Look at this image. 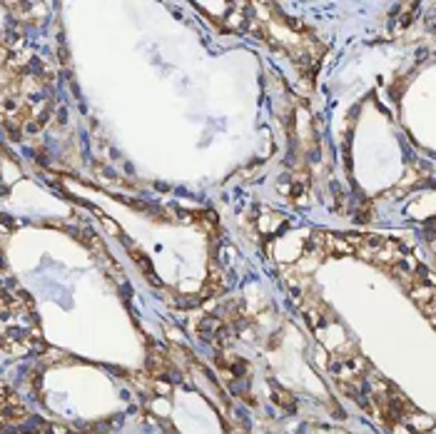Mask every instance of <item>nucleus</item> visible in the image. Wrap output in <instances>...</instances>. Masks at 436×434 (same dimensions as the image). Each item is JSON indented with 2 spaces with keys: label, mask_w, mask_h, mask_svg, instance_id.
<instances>
[]
</instances>
